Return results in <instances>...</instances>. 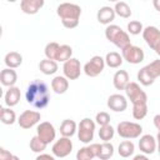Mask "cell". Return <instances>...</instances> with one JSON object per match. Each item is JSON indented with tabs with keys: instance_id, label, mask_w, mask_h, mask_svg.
I'll return each instance as SVG.
<instances>
[{
	"instance_id": "3",
	"label": "cell",
	"mask_w": 160,
	"mask_h": 160,
	"mask_svg": "<svg viewBox=\"0 0 160 160\" xmlns=\"http://www.w3.org/2000/svg\"><path fill=\"white\" fill-rule=\"evenodd\" d=\"M116 132L122 139H138L142 134V126L134 121H120L116 126Z\"/></svg>"
},
{
	"instance_id": "39",
	"label": "cell",
	"mask_w": 160,
	"mask_h": 160,
	"mask_svg": "<svg viewBox=\"0 0 160 160\" xmlns=\"http://www.w3.org/2000/svg\"><path fill=\"white\" fill-rule=\"evenodd\" d=\"M95 122H96L98 125H100V126L108 125V124H110V115H109L106 111H100V112H98L96 116H95Z\"/></svg>"
},
{
	"instance_id": "20",
	"label": "cell",
	"mask_w": 160,
	"mask_h": 160,
	"mask_svg": "<svg viewBox=\"0 0 160 160\" xmlns=\"http://www.w3.org/2000/svg\"><path fill=\"white\" fill-rule=\"evenodd\" d=\"M129 81H130V78L126 70H118L112 76V84L116 90H125Z\"/></svg>"
},
{
	"instance_id": "46",
	"label": "cell",
	"mask_w": 160,
	"mask_h": 160,
	"mask_svg": "<svg viewBox=\"0 0 160 160\" xmlns=\"http://www.w3.org/2000/svg\"><path fill=\"white\" fill-rule=\"evenodd\" d=\"M156 141L160 142V130H159V132H158V135H156Z\"/></svg>"
},
{
	"instance_id": "48",
	"label": "cell",
	"mask_w": 160,
	"mask_h": 160,
	"mask_svg": "<svg viewBox=\"0 0 160 160\" xmlns=\"http://www.w3.org/2000/svg\"><path fill=\"white\" fill-rule=\"evenodd\" d=\"M156 150H158V152H159V155H160V142H158V148H156Z\"/></svg>"
},
{
	"instance_id": "12",
	"label": "cell",
	"mask_w": 160,
	"mask_h": 160,
	"mask_svg": "<svg viewBox=\"0 0 160 160\" xmlns=\"http://www.w3.org/2000/svg\"><path fill=\"white\" fill-rule=\"evenodd\" d=\"M62 72H64V76H66L69 80H76L81 74L80 61L76 58H70L64 62Z\"/></svg>"
},
{
	"instance_id": "23",
	"label": "cell",
	"mask_w": 160,
	"mask_h": 160,
	"mask_svg": "<svg viewBox=\"0 0 160 160\" xmlns=\"http://www.w3.org/2000/svg\"><path fill=\"white\" fill-rule=\"evenodd\" d=\"M4 62L6 65V68H11V69H16L22 64V55L18 51H10L5 55L4 58Z\"/></svg>"
},
{
	"instance_id": "30",
	"label": "cell",
	"mask_w": 160,
	"mask_h": 160,
	"mask_svg": "<svg viewBox=\"0 0 160 160\" xmlns=\"http://www.w3.org/2000/svg\"><path fill=\"white\" fill-rule=\"evenodd\" d=\"M114 10H115L116 15L120 16V18H122V19H129L131 16V14H132L130 6L125 1H121V0L118 1V2H115Z\"/></svg>"
},
{
	"instance_id": "21",
	"label": "cell",
	"mask_w": 160,
	"mask_h": 160,
	"mask_svg": "<svg viewBox=\"0 0 160 160\" xmlns=\"http://www.w3.org/2000/svg\"><path fill=\"white\" fill-rule=\"evenodd\" d=\"M51 89L54 90L55 94H65L69 89V79L66 76H55L52 80H51Z\"/></svg>"
},
{
	"instance_id": "6",
	"label": "cell",
	"mask_w": 160,
	"mask_h": 160,
	"mask_svg": "<svg viewBox=\"0 0 160 160\" xmlns=\"http://www.w3.org/2000/svg\"><path fill=\"white\" fill-rule=\"evenodd\" d=\"M56 14L61 20H64V19H80L81 8L78 4L61 2L56 8Z\"/></svg>"
},
{
	"instance_id": "25",
	"label": "cell",
	"mask_w": 160,
	"mask_h": 160,
	"mask_svg": "<svg viewBox=\"0 0 160 160\" xmlns=\"http://www.w3.org/2000/svg\"><path fill=\"white\" fill-rule=\"evenodd\" d=\"M0 121L5 125H12L15 121H18L15 111L10 106H8V108L2 106L0 109Z\"/></svg>"
},
{
	"instance_id": "35",
	"label": "cell",
	"mask_w": 160,
	"mask_h": 160,
	"mask_svg": "<svg viewBox=\"0 0 160 160\" xmlns=\"http://www.w3.org/2000/svg\"><path fill=\"white\" fill-rule=\"evenodd\" d=\"M148 114V102L144 104H135L132 105V118L135 120H141Z\"/></svg>"
},
{
	"instance_id": "31",
	"label": "cell",
	"mask_w": 160,
	"mask_h": 160,
	"mask_svg": "<svg viewBox=\"0 0 160 160\" xmlns=\"http://www.w3.org/2000/svg\"><path fill=\"white\" fill-rule=\"evenodd\" d=\"M144 69L149 74V76L155 81V79L160 76V59H156V60L149 62L148 65L144 66Z\"/></svg>"
},
{
	"instance_id": "50",
	"label": "cell",
	"mask_w": 160,
	"mask_h": 160,
	"mask_svg": "<svg viewBox=\"0 0 160 160\" xmlns=\"http://www.w3.org/2000/svg\"><path fill=\"white\" fill-rule=\"evenodd\" d=\"M8 1H9V2H15L16 0H8Z\"/></svg>"
},
{
	"instance_id": "24",
	"label": "cell",
	"mask_w": 160,
	"mask_h": 160,
	"mask_svg": "<svg viewBox=\"0 0 160 160\" xmlns=\"http://www.w3.org/2000/svg\"><path fill=\"white\" fill-rule=\"evenodd\" d=\"M60 134L61 136H68V138H71L76 131H78V125L74 120L71 119H65L62 120V122L60 124Z\"/></svg>"
},
{
	"instance_id": "10",
	"label": "cell",
	"mask_w": 160,
	"mask_h": 160,
	"mask_svg": "<svg viewBox=\"0 0 160 160\" xmlns=\"http://www.w3.org/2000/svg\"><path fill=\"white\" fill-rule=\"evenodd\" d=\"M41 114L35 110H25L18 118V124L21 129H30L40 122Z\"/></svg>"
},
{
	"instance_id": "34",
	"label": "cell",
	"mask_w": 160,
	"mask_h": 160,
	"mask_svg": "<svg viewBox=\"0 0 160 160\" xmlns=\"http://www.w3.org/2000/svg\"><path fill=\"white\" fill-rule=\"evenodd\" d=\"M115 135V129L108 124V125H102L100 126V130H99V138L100 140L102 141H110Z\"/></svg>"
},
{
	"instance_id": "14",
	"label": "cell",
	"mask_w": 160,
	"mask_h": 160,
	"mask_svg": "<svg viewBox=\"0 0 160 160\" xmlns=\"http://www.w3.org/2000/svg\"><path fill=\"white\" fill-rule=\"evenodd\" d=\"M108 108L115 112H122L128 108V100L121 94H112L108 98Z\"/></svg>"
},
{
	"instance_id": "9",
	"label": "cell",
	"mask_w": 160,
	"mask_h": 160,
	"mask_svg": "<svg viewBox=\"0 0 160 160\" xmlns=\"http://www.w3.org/2000/svg\"><path fill=\"white\" fill-rule=\"evenodd\" d=\"M121 55H122L125 61H128L129 64H132V65L140 64L145 58L144 50L140 46H135L132 44H130L126 48H124L121 50Z\"/></svg>"
},
{
	"instance_id": "13",
	"label": "cell",
	"mask_w": 160,
	"mask_h": 160,
	"mask_svg": "<svg viewBox=\"0 0 160 160\" xmlns=\"http://www.w3.org/2000/svg\"><path fill=\"white\" fill-rule=\"evenodd\" d=\"M36 135L39 138H41L48 145L50 142H52L56 138V130L54 128V125L49 121H42L36 126Z\"/></svg>"
},
{
	"instance_id": "29",
	"label": "cell",
	"mask_w": 160,
	"mask_h": 160,
	"mask_svg": "<svg viewBox=\"0 0 160 160\" xmlns=\"http://www.w3.org/2000/svg\"><path fill=\"white\" fill-rule=\"evenodd\" d=\"M114 155V145L109 141H104L100 144V150L98 154V159L100 160H108Z\"/></svg>"
},
{
	"instance_id": "11",
	"label": "cell",
	"mask_w": 160,
	"mask_h": 160,
	"mask_svg": "<svg viewBox=\"0 0 160 160\" xmlns=\"http://www.w3.org/2000/svg\"><path fill=\"white\" fill-rule=\"evenodd\" d=\"M142 39L145 40L146 45L152 49L154 51L160 46V30L156 26H146L142 30Z\"/></svg>"
},
{
	"instance_id": "43",
	"label": "cell",
	"mask_w": 160,
	"mask_h": 160,
	"mask_svg": "<svg viewBox=\"0 0 160 160\" xmlns=\"http://www.w3.org/2000/svg\"><path fill=\"white\" fill-rule=\"evenodd\" d=\"M152 122H154V126H155L158 130H160V114H156V115L154 116Z\"/></svg>"
},
{
	"instance_id": "5",
	"label": "cell",
	"mask_w": 160,
	"mask_h": 160,
	"mask_svg": "<svg viewBox=\"0 0 160 160\" xmlns=\"http://www.w3.org/2000/svg\"><path fill=\"white\" fill-rule=\"evenodd\" d=\"M125 94H126V98L131 101L132 105L148 102V95L138 82L129 81V84L125 88Z\"/></svg>"
},
{
	"instance_id": "37",
	"label": "cell",
	"mask_w": 160,
	"mask_h": 160,
	"mask_svg": "<svg viewBox=\"0 0 160 160\" xmlns=\"http://www.w3.org/2000/svg\"><path fill=\"white\" fill-rule=\"evenodd\" d=\"M136 78H138V81H139L141 85H144V86H150V85L154 84V80L149 76V74L145 71L144 68H141V69L138 71Z\"/></svg>"
},
{
	"instance_id": "41",
	"label": "cell",
	"mask_w": 160,
	"mask_h": 160,
	"mask_svg": "<svg viewBox=\"0 0 160 160\" xmlns=\"http://www.w3.org/2000/svg\"><path fill=\"white\" fill-rule=\"evenodd\" d=\"M10 159H18L16 156H14L12 154H10L8 150H5L4 148L0 149V160H10Z\"/></svg>"
},
{
	"instance_id": "1",
	"label": "cell",
	"mask_w": 160,
	"mask_h": 160,
	"mask_svg": "<svg viewBox=\"0 0 160 160\" xmlns=\"http://www.w3.org/2000/svg\"><path fill=\"white\" fill-rule=\"evenodd\" d=\"M26 101L35 109H44L50 101V94L48 85L41 80H32L25 91Z\"/></svg>"
},
{
	"instance_id": "26",
	"label": "cell",
	"mask_w": 160,
	"mask_h": 160,
	"mask_svg": "<svg viewBox=\"0 0 160 160\" xmlns=\"http://www.w3.org/2000/svg\"><path fill=\"white\" fill-rule=\"evenodd\" d=\"M134 151H135V145L130 139L124 140L119 144L118 152L121 158H130V156L134 155Z\"/></svg>"
},
{
	"instance_id": "4",
	"label": "cell",
	"mask_w": 160,
	"mask_h": 160,
	"mask_svg": "<svg viewBox=\"0 0 160 160\" xmlns=\"http://www.w3.org/2000/svg\"><path fill=\"white\" fill-rule=\"evenodd\" d=\"M96 122L90 118H84L78 125V138L82 144H90L94 139Z\"/></svg>"
},
{
	"instance_id": "15",
	"label": "cell",
	"mask_w": 160,
	"mask_h": 160,
	"mask_svg": "<svg viewBox=\"0 0 160 160\" xmlns=\"http://www.w3.org/2000/svg\"><path fill=\"white\" fill-rule=\"evenodd\" d=\"M156 138H154L152 135L150 134H145V135H141L140 136V140H139V149L142 154H146V155H151L155 152L156 148H158V144H156Z\"/></svg>"
},
{
	"instance_id": "16",
	"label": "cell",
	"mask_w": 160,
	"mask_h": 160,
	"mask_svg": "<svg viewBox=\"0 0 160 160\" xmlns=\"http://www.w3.org/2000/svg\"><path fill=\"white\" fill-rule=\"evenodd\" d=\"M45 4V0H21L20 9L24 14L35 15L38 14Z\"/></svg>"
},
{
	"instance_id": "33",
	"label": "cell",
	"mask_w": 160,
	"mask_h": 160,
	"mask_svg": "<svg viewBox=\"0 0 160 160\" xmlns=\"http://www.w3.org/2000/svg\"><path fill=\"white\" fill-rule=\"evenodd\" d=\"M95 156V152H94V149L90 145L88 146H82L81 149H79V151L76 152V159L78 160H92Z\"/></svg>"
},
{
	"instance_id": "42",
	"label": "cell",
	"mask_w": 160,
	"mask_h": 160,
	"mask_svg": "<svg viewBox=\"0 0 160 160\" xmlns=\"http://www.w3.org/2000/svg\"><path fill=\"white\" fill-rule=\"evenodd\" d=\"M54 155H50V154H44V152H41V154H39L38 156H36V159L38 160H41V159H49V160H54Z\"/></svg>"
},
{
	"instance_id": "36",
	"label": "cell",
	"mask_w": 160,
	"mask_h": 160,
	"mask_svg": "<svg viewBox=\"0 0 160 160\" xmlns=\"http://www.w3.org/2000/svg\"><path fill=\"white\" fill-rule=\"evenodd\" d=\"M60 49V45L55 41H51V42H48L45 49H44V54L48 59H51V60H56V56H58V51Z\"/></svg>"
},
{
	"instance_id": "8",
	"label": "cell",
	"mask_w": 160,
	"mask_h": 160,
	"mask_svg": "<svg viewBox=\"0 0 160 160\" xmlns=\"http://www.w3.org/2000/svg\"><path fill=\"white\" fill-rule=\"evenodd\" d=\"M72 151V141L68 136H61L55 140L51 148V152L55 158H66Z\"/></svg>"
},
{
	"instance_id": "17",
	"label": "cell",
	"mask_w": 160,
	"mask_h": 160,
	"mask_svg": "<svg viewBox=\"0 0 160 160\" xmlns=\"http://www.w3.org/2000/svg\"><path fill=\"white\" fill-rule=\"evenodd\" d=\"M115 16H116V12L114 10V8H110V6H102L98 10V14H96V19L100 24L102 25H109L111 24L114 20H115Z\"/></svg>"
},
{
	"instance_id": "18",
	"label": "cell",
	"mask_w": 160,
	"mask_h": 160,
	"mask_svg": "<svg viewBox=\"0 0 160 160\" xmlns=\"http://www.w3.org/2000/svg\"><path fill=\"white\" fill-rule=\"evenodd\" d=\"M20 96H21L20 89H19L18 86H15V85H14V86H10V88L6 90L5 95H4L5 105H6V106H10V108L18 105L19 101H20Z\"/></svg>"
},
{
	"instance_id": "44",
	"label": "cell",
	"mask_w": 160,
	"mask_h": 160,
	"mask_svg": "<svg viewBox=\"0 0 160 160\" xmlns=\"http://www.w3.org/2000/svg\"><path fill=\"white\" fill-rule=\"evenodd\" d=\"M152 6L156 11L160 12V0H152Z\"/></svg>"
},
{
	"instance_id": "45",
	"label": "cell",
	"mask_w": 160,
	"mask_h": 160,
	"mask_svg": "<svg viewBox=\"0 0 160 160\" xmlns=\"http://www.w3.org/2000/svg\"><path fill=\"white\" fill-rule=\"evenodd\" d=\"M148 159V155L146 154H139V155H135L134 156V160H146Z\"/></svg>"
},
{
	"instance_id": "2",
	"label": "cell",
	"mask_w": 160,
	"mask_h": 160,
	"mask_svg": "<svg viewBox=\"0 0 160 160\" xmlns=\"http://www.w3.org/2000/svg\"><path fill=\"white\" fill-rule=\"evenodd\" d=\"M105 38L112 42L116 48H119L120 50H122L124 48H126L128 45H130V36L129 32H126L125 30H122L119 25L115 24H109L106 25L105 29Z\"/></svg>"
},
{
	"instance_id": "47",
	"label": "cell",
	"mask_w": 160,
	"mask_h": 160,
	"mask_svg": "<svg viewBox=\"0 0 160 160\" xmlns=\"http://www.w3.org/2000/svg\"><path fill=\"white\" fill-rule=\"evenodd\" d=\"M155 52H156V54H158V55L160 56V46H159V48H158V49L155 50Z\"/></svg>"
},
{
	"instance_id": "19",
	"label": "cell",
	"mask_w": 160,
	"mask_h": 160,
	"mask_svg": "<svg viewBox=\"0 0 160 160\" xmlns=\"http://www.w3.org/2000/svg\"><path fill=\"white\" fill-rule=\"evenodd\" d=\"M0 81L4 86H14L18 81V74L14 69L11 68H5L4 70H1L0 72Z\"/></svg>"
},
{
	"instance_id": "40",
	"label": "cell",
	"mask_w": 160,
	"mask_h": 160,
	"mask_svg": "<svg viewBox=\"0 0 160 160\" xmlns=\"http://www.w3.org/2000/svg\"><path fill=\"white\" fill-rule=\"evenodd\" d=\"M61 22L66 29H75L79 25V19H64L61 20Z\"/></svg>"
},
{
	"instance_id": "32",
	"label": "cell",
	"mask_w": 160,
	"mask_h": 160,
	"mask_svg": "<svg viewBox=\"0 0 160 160\" xmlns=\"http://www.w3.org/2000/svg\"><path fill=\"white\" fill-rule=\"evenodd\" d=\"M70 58H72V48L70 45H66V44L60 45V49H59L58 56H56V61L65 62Z\"/></svg>"
},
{
	"instance_id": "28",
	"label": "cell",
	"mask_w": 160,
	"mask_h": 160,
	"mask_svg": "<svg viewBox=\"0 0 160 160\" xmlns=\"http://www.w3.org/2000/svg\"><path fill=\"white\" fill-rule=\"evenodd\" d=\"M29 146H30V150H31L32 152L41 154V152H44V151H45V149H46L48 144H46L41 138H39L38 135H35V136H32V138L30 139Z\"/></svg>"
},
{
	"instance_id": "7",
	"label": "cell",
	"mask_w": 160,
	"mask_h": 160,
	"mask_svg": "<svg viewBox=\"0 0 160 160\" xmlns=\"http://www.w3.org/2000/svg\"><path fill=\"white\" fill-rule=\"evenodd\" d=\"M105 58H101L100 55H95L92 56L85 65H84V72L86 76L90 78H96L98 75H100L105 68Z\"/></svg>"
},
{
	"instance_id": "38",
	"label": "cell",
	"mask_w": 160,
	"mask_h": 160,
	"mask_svg": "<svg viewBox=\"0 0 160 160\" xmlns=\"http://www.w3.org/2000/svg\"><path fill=\"white\" fill-rule=\"evenodd\" d=\"M126 29H128V32H129V34H131V35H139L140 32H142L144 26H142V24H141L140 21H138V20H131V21L128 24Z\"/></svg>"
},
{
	"instance_id": "22",
	"label": "cell",
	"mask_w": 160,
	"mask_h": 160,
	"mask_svg": "<svg viewBox=\"0 0 160 160\" xmlns=\"http://www.w3.org/2000/svg\"><path fill=\"white\" fill-rule=\"evenodd\" d=\"M59 66H58V61L56 60H51V59H44L39 62V70L44 74V75H54L58 71Z\"/></svg>"
},
{
	"instance_id": "27",
	"label": "cell",
	"mask_w": 160,
	"mask_h": 160,
	"mask_svg": "<svg viewBox=\"0 0 160 160\" xmlns=\"http://www.w3.org/2000/svg\"><path fill=\"white\" fill-rule=\"evenodd\" d=\"M122 61H124L122 55H120V54L116 52V51H110V52H108L106 56H105V64H106L109 68H111V69L120 68L121 64H122Z\"/></svg>"
},
{
	"instance_id": "49",
	"label": "cell",
	"mask_w": 160,
	"mask_h": 160,
	"mask_svg": "<svg viewBox=\"0 0 160 160\" xmlns=\"http://www.w3.org/2000/svg\"><path fill=\"white\" fill-rule=\"evenodd\" d=\"M108 1H110V2H118V1H120V0H108Z\"/></svg>"
}]
</instances>
